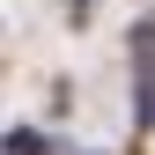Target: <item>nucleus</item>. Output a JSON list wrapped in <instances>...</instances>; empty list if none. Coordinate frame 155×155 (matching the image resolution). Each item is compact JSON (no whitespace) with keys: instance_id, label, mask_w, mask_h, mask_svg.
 <instances>
[{"instance_id":"nucleus-1","label":"nucleus","mask_w":155,"mask_h":155,"mask_svg":"<svg viewBox=\"0 0 155 155\" xmlns=\"http://www.w3.org/2000/svg\"><path fill=\"white\" fill-rule=\"evenodd\" d=\"M8 155H45V140H37V133H15V140H8Z\"/></svg>"}]
</instances>
